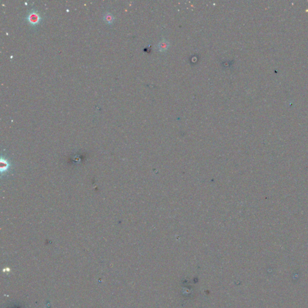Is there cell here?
<instances>
[{
  "mask_svg": "<svg viewBox=\"0 0 308 308\" xmlns=\"http://www.w3.org/2000/svg\"><path fill=\"white\" fill-rule=\"evenodd\" d=\"M104 21L108 23V24H112L114 21V17L110 13H106L104 15Z\"/></svg>",
  "mask_w": 308,
  "mask_h": 308,
  "instance_id": "3957f363",
  "label": "cell"
},
{
  "mask_svg": "<svg viewBox=\"0 0 308 308\" xmlns=\"http://www.w3.org/2000/svg\"><path fill=\"white\" fill-rule=\"evenodd\" d=\"M169 46H170V43L166 39L161 40L158 43V45H157L158 49L161 52H166L169 49Z\"/></svg>",
  "mask_w": 308,
  "mask_h": 308,
  "instance_id": "7a4b0ae2",
  "label": "cell"
},
{
  "mask_svg": "<svg viewBox=\"0 0 308 308\" xmlns=\"http://www.w3.org/2000/svg\"><path fill=\"white\" fill-rule=\"evenodd\" d=\"M27 21L30 25L35 26L38 25L41 21V17L38 11L35 10H32L29 12L27 17Z\"/></svg>",
  "mask_w": 308,
  "mask_h": 308,
  "instance_id": "6da1fadb",
  "label": "cell"
}]
</instances>
